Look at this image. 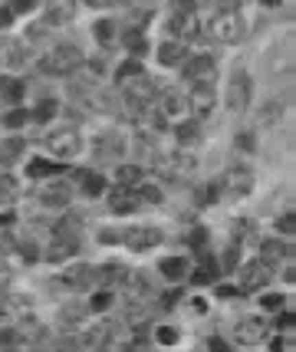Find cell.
<instances>
[{"mask_svg":"<svg viewBox=\"0 0 296 352\" xmlns=\"http://www.w3.org/2000/svg\"><path fill=\"white\" fill-rule=\"evenodd\" d=\"M174 135H178V142H181V145H191V142L198 138V125H194V122H181L178 129H174Z\"/></svg>","mask_w":296,"mask_h":352,"instance_id":"cell-29","label":"cell"},{"mask_svg":"<svg viewBox=\"0 0 296 352\" xmlns=\"http://www.w3.org/2000/svg\"><path fill=\"white\" fill-rule=\"evenodd\" d=\"M16 201V182L10 175H0V204H14Z\"/></svg>","mask_w":296,"mask_h":352,"instance_id":"cell-28","label":"cell"},{"mask_svg":"<svg viewBox=\"0 0 296 352\" xmlns=\"http://www.w3.org/2000/svg\"><path fill=\"white\" fill-rule=\"evenodd\" d=\"M214 60L207 56V53H201V56H194V60H187V79H211L214 76Z\"/></svg>","mask_w":296,"mask_h":352,"instance_id":"cell-18","label":"cell"},{"mask_svg":"<svg viewBox=\"0 0 296 352\" xmlns=\"http://www.w3.org/2000/svg\"><path fill=\"white\" fill-rule=\"evenodd\" d=\"M234 263H237V247H231V250L224 254V267H227V270H234Z\"/></svg>","mask_w":296,"mask_h":352,"instance_id":"cell-45","label":"cell"},{"mask_svg":"<svg viewBox=\"0 0 296 352\" xmlns=\"http://www.w3.org/2000/svg\"><path fill=\"white\" fill-rule=\"evenodd\" d=\"M172 30L178 33V36H194L198 33V23H194V14H174V20H172Z\"/></svg>","mask_w":296,"mask_h":352,"instance_id":"cell-22","label":"cell"},{"mask_svg":"<svg viewBox=\"0 0 296 352\" xmlns=\"http://www.w3.org/2000/svg\"><path fill=\"white\" fill-rule=\"evenodd\" d=\"M16 342H20L16 333H0V346H16Z\"/></svg>","mask_w":296,"mask_h":352,"instance_id":"cell-46","label":"cell"},{"mask_svg":"<svg viewBox=\"0 0 296 352\" xmlns=\"http://www.w3.org/2000/svg\"><path fill=\"white\" fill-rule=\"evenodd\" d=\"M187 60V46L178 43V40H165V43L158 46V63L161 66H178V63Z\"/></svg>","mask_w":296,"mask_h":352,"instance_id":"cell-14","label":"cell"},{"mask_svg":"<svg viewBox=\"0 0 296 352\" xmlns=\"http://www.w3.org/2000/svg\"><path fill=\"white\" fill-rule=\"evenodd\" d=\"M158 274L165 276V280H172V283H178V280H185L191 270H187L185 257H165V261L158 263Z\"/></svg>","mask_w":296,"mask_h":352,"instance_id":"cell-16","label":"cell"},{"mask_svg":"<svg viewBox=\"0 0 296 352\" xmlns=\"http://www.w3.org/2000/svg\"><path fill=\"white\" fill-rule=\"evenodd\" d=\"M191 280H194V283H211V280H214V263L204 261L201 267L194 270V276H191Z\"/></svg>","mask_w":296,"mask_h":352,"instance_id":"cell-32","label":"cell"},{"mask_svg":"<svg viewBox=\"0 0 296 352\" xmlns=\"http://www.w3.org/2000/svg\"><path fill=\"white\" fill-rule=\"evenodd\" d=\"M76 247H79L76 237L66 234V230H60V234L53 237V247H49V261H66V257H73Z\"/></svg>","mask_w":296,"mask_h":352,"instance_id":"cell-15","label":"cell"},{"mask_svg":"<svg viewBox=\"0 0 296 352\" xmlns=\"http://www.w3.org/2000/svg\"><path fill=\"white\" fill-rule=\"evenodd\" d=\"M95 280H106V283H119V280H125V267H122V263H106L102 270H95Z\"/></svg>","mask_w":296,"mask_h":352,"instance_id":"cell-27","label":"cell"},{"mask_svg":"<svg viewBox=\"0 0 296 352\" xmlns=\"http://www.w3.org/2000/svg\"><path fill=\"white\" fill-rule=\"evenodd\" d=\"M191 244L201 250V247H204V230H194V234H191Z\"/></svg>","mask_w":296,"mask_h":352,"instance_id":"cell-47","label":"cell"},{"mask_svg":"<svg viewBox=\"0 0 296 352\" xmlns=\"http://www.w3.org/2000/svg\"><path fill=\"white\" fill-rule=\"evenodd\" d=\"M82 63H86V56H82V50H79V46L60 43V46H53L47 56H43L40 69L49 73V76H69V73H76Z\"/></svg>","mask_w":296,"mask_h":352,"instance_id":"cell-1","label":"cell"},{"mask_svg":"<svg viewBox=\"0 0 296 352\" xmlns=\"http://www.w3.org/2000/svg\"><path fill=\"white\" fill-rule=\"evenodd\" d=\"M125 46H128V53H135V56L145 53V40H141V33H128V36H125Z\"/></svg>","mask_w":296,"mask_h":352,"instance_id":"cell-34","label":"cell"},{"mask_svg":"<svg viewBox=\"0 0 296 352\" xmlns=\"http://www.w3.org/2000/svg\"><path fill=\"white\" fill-rule=\"evenodd\" d=\"M211 36L220 40V43H237L244 40V20L237 10H220L214 20H211Z\"/></svg>","mask_w":296,"mask_h":352,"instance_id":"cell-2","label":"cell"},{"mask_svg":"<svg viewBox=\"0 0 296 352\" xmlns=\"http://www.w3.org/2000/svg\"><path fill=\"white\" fill-rule=\"evenodd\" d=\"M161 112L165 116H187V96L178 89H168L161 96Z\"/></svg>","mask_w":296,"mask_h":352,"instance_id":"cell-17","label":"cell"},{"mask_svg":"<svg viewBox=\"0 0 296 352\" xmlns=\"http://www.w3.org/2000/svg\"><path fill=\"white\" fill-rule=\"evenodd\" d=\"M250 92H253L250 76L237 69L234 76H231V82H227V109H231V112H244V109L250 106Z\"/></svg>","mask_w":296,"mask_h":352,"instance_id":"cell-4","label":"cell"},{"mask_svg":"<svg viewBox=\"0 0 296 352\" xmlns=\"http://www.w3.org/2000/svg\"><path fill=\"white\" fill-rule=\"evenodd\" d=\"M82 3H86V7H95V10H99V7H109L112 0H82Z\"/></svg>","mask_w":296,"mask_h":352,"instance_id":"cell-50","label":"cell"},{"mask_svg":"<svg viewBox=\"0 0 296 352\" xmlns=\"http://www.w3.org/2000/svg\"><path fill=\"white\" fill-rule=\"evenodd\" d=\"M62 283H66V287H73V290H86V287H93L95 283V267H89V263L69 267V270L62 274Z\"/></svg>","mask_w":296,"mask_h":352,"instance_id":"cell-12","label":"cell"},{"mask_svg":"<svg viewBox=\"0 0 296 352\" xmlns=\"http://www.w3.org/2000/svg\"><path fill=\"white\" fill-rule=\"evenodd\" d=\"M7 283H10V270H7V267H3V263H0V290H3V287H7Z\"/></svg>","mask_w":296,"mask_h":352,"instance_id":"cell-48","label":"cell"},{"mask_svg":"<svg viewBox=\"0 0 296 352\" xmlns=\"http://www.w3.org/2000/svg\"><path fill=\"white\" fill-rule=\"evenodd\" d=\"M264 307L266 309H283V296L280 293H270V296H264Z\"/></svg>","mask_w":296,"mask_h":352,"instance_id":"cell-41","label":"cell"},{"mask_svg":"<svg viewBox=\"0 0 296 352\" xmlns=\"http://www.w3.org/2000/svg\"><path fill=\"white\" fill-rule=\"evenodd\" d=\"M270 333V326L264 320H257V316H244V320L234 326V336L240 346H260Z\"/></svg>","mask_w":296,"mask_h":352,"instance_id":"cell-7","label":"cell"},{"mask_svg":"<svg viewBox=\"0 0 296 352\" xmlns=\"http://www.w3.org/2000/svg\"><path fill=\"white\" fill-rule=\"evenodd\" d=\"M10 20H14V10H10V7H7V10H3V14H0V27H10Z\"/></svg>","mask_w":296,"mask_h":352,"instance_id":"cell-49","label":"cell"},{"mask_svg":"<svg viewBox=\"0 0 296 352\" xmlns=\"http://www.w3.org/2000/svg\"><path fill=\"white\" fill-rule=\"evenodd\" d=\"M158 171H165L168 178H185L194 171V158L185 152H174V155H161L158 158Z\"/></svg>","mask_w":296,"mask_h":352,"instance_id":"cell-10","label":"cell"},{"mask_svg":"<svg viewBox=\"0 0 296 352\" xmlns=\"http://www.w3.org/2000/svg\"><path fill=\"white\" fill-rule=\"evenodd\" d=\"M33 116H36L40 122H47V119H53V116H56V102H53V99H47V102H40Z\"/></svg>","mask_w":296,"mask_h":352,"instance_id":"cell-33","label":"cell"},{"mask_svg":"<svg viewBox=\"0 0 296 352\" xmlns=\"http://www.w3.org/2000/svg\"><path fill=\"white\" fill-rule=\"evenodd\" d=\"M27 175L30 178H47V175H56V165L47 162V158H33L30 165H27Z\"/></svg>","mask_w":296,"mask_h":352,"instance_id":"cell-26","label":"cell"},{"mask_svg":"<svg viewBox=\"0 0 296 352\" xmlns=\"http://www.w3.org/2000/svg\"><path fill=\"white\" fill-rule=\"evenodd\" d=\"M155 99H158V89L148 79H139V82H128L125 86V106H128V112H135V116H145Z\"/></svg>","mask_w":296,"mask_h":352,"instance_id":"cell-3","label":"cell"},{"mask_svg":"<svg viewBox=\"0 0 296 352\" xmlns=\"http://www.w3.org/2000/svg\"><path fill=\"white\" fill-rule=\"evenodd\" d=\"M122 241L132 250H152V247L161 244V230L158 228H132V230H122Z\"/></svg>","mask_w":296,"mask_h":352,"instance_id":"cell-9","label":"cell"},{"mask_svg":"<svg viewBox=\"0 0 296 352\" xmlns=\"http://www.w3.org/2000/svg\"><path fill=\"white\" fill-rule=\"evenodd\" d=\"M79 148H82V135L76 129H60V132L49 135V152L56 158H76Z\"/></svg>","mask_w":296,"mask_h":352,"instance_id":"cell-5","label":"cell"},{"mask_svg":"<svg viewBox=\"0 0 296 352\" xmlns=\"http://www.w3.org/2000/svg\"><path fill=\"white\" fill-rule=\"evenodd\" d=\"M115 178H119V184H125V188H135V184H141V168L139 165H122V168L115 171Z\"/></svg>","mask_w":296,"mask_h":352,"instance_id":"cell-25","label":"cell"},{"mask_svg":"<svg viewBox=\"0 0 296 352\" xmlns=\"http://www.w3.org/2000/svg\"><path fill=\"white\" fill-rule=\"evenodd\" d=\"M270 280V263L266 261H250L240 267V290H260Z\"/></svg>","mask_w":296,"mask_h":352,"instance_id":"cell-8","label":"cell"},{"mask_svg":"<svg viewBox=\"0 0 296 352\" xmlns=\"http://www.w3.org/2000/svg\"><path fill=\"white\" fill-rule=\"evenodd\" d=\"M187 109L194 116H207L214 109V82L211 79H194V89L187 92Z\"/></svg>","mask_w":296,"mask_h":352,"instance_id":"cell-6","label":"cell"},{"mask_svg":"<svg viewBox=\"0 0 296 352\" xmlns=\"http://www.w3.org/2000/svg\"><path fill=\"white\" fill-rule=\"evenodd\" d=\"M69 16H73V10H69L66 3H56V0H53V7H49V16H47L49 23H53V20H56V23H66Z\"/></svg>","mask_w":296,"mask_h":352,"instance_id":"cell-30","label":"cell"},{"mask_svg":"<svg viewBox=\"0 0 296 352\" xmlns=\"http://www.w3.org/2000/svg\"><path fill=\"white\" fill-rule=\"evenodd\" d=\"M79 188H82V195L99 198V195L106 191V178H102V175H82V178H79Z\"/></svg>","mask_w":296,"mask_h":352,"instance_id":"cell-23","label":"cell"},{"mask_svg":"<svg viewBox=\"0 0 296 352\" xmlns=\"http://www.w3.org/2000/svg\"><path fill=\"white\" fill-rule=\"evenodd\" d=\"M293 326V316H280V329H290Z\"/></svg>","mask_w":296,"mask_h":352,"instance_id":"cell-51","label":"cell"},{"mask_svg":"<svg viewBox=\"0 0 296 352\" xmlns=\"http://www.w3.org/2000/svg\"><path fill=\"white\" fill-rule=\"evenodd\" d=\"M277 228H280L283 234H293V230H296V217L293 214H283L280 221H277Z\"/></svg>","mask_w":296,"mask_h":352,"instance_id":"cell-40","label":"cell"},{"mask_svg":"<svg viewBox=\"0 0 296 352\" xmlns=\"http://www.w3.org/2000/svg\"><path fill=\"white\" fill-rule=\"evenodd\" d=\"M224 188L231 191V195H250V188H253V175L247 168H231L227 171V178H224Z\"/></svg>","mask_w":296,"mask_h":352,"instance_id":"cell-13","label":"cell"},{"mask_svg":"<svg viewBox=\"0 0 296 352\" xmlns=\"http://www.w3.org/2000/svg\"><path fill=\"white\" fill-rule=\"evenodd\" d=\"M93 33H95V40H99L102 46H109V43H115V33H119V27H115L112 20H95Z\"/></svg>","mask_w":296,"mask_h":352,"instance_id":"cell-24","label":"cell"},{"mask_svg":"<svg viewBox=\"0 0 296 352\" xmlns=\"http://www.w3.org/2000/svg\"><path fill=\"white\" fill-rule=\"evenodd\" d=\"M33 7H36V0H14V3H10L14 14H23V10H33Z\"/></svg>","mask_w":296,"mask_h":352,"instance_id":"cell-42","label":"cell"},{"mask_svg":"<svg viewBox=\"0 0 296 352\" xmlns=\"http://www.w3.org/2000/svg\"><path fill=\"white\" fill-rule=\"evenodd\" d=\"M135 208H139V195H135V188L119 184V188H112L109 191V211H115V214H132Z\"/></svg>","mask_w":296,"mask_h":352,"instance_id":"cell-11","label":"cell"},{"mask_svg":"<svg viewBox=\"0 0 296 352\" xmlns=\"http://www.w3.org/2000/svg\"><path fill=\"white\" fill-rule=\"evenodd\" d=\"M40 201H43L47 208H66V204H69V191H66L62 184H53L47 191H40Z\"/></svg>","mask_w":296,"mask_h":352,"instance_id":"cell-21","label":"cell"},{"mask_svg":"<svg viewBox=\"0 0 296 352\" xmlns=\"http://www.w3.org/2000/svg\"><path fill=\"white\" fill-rule=\"evenodd\" d=\"M112 307V293H95L93 296V309H109Z\"/></svg>","mask_w":296,"mask_h":352,"instance_id":"cell-39","label":"cell"},{"mask_svg":"<svg viewBox=\"0 0 296 352\" xmlns=\"http://www.w3.org/2000/svg\"><path fill=\"white\" fill-rule=\"evenodd\" d=\"M260 261H266L270 267H273V263L290 261V247L283 244V241H266V244H264V257H260Z\"/></svg>","mask_w":296,"mask_h":352,"instance_id":"cell-20","label":"cell"},{"mask_svg":"<svg viewBox=\"0 0 296 352\" xmlns=\"http://www.w3.org/2000/svg\"><path fill=\"white\" fill-rule=\"evenodd\" d=\"M0 99L10 102V106H16V102L23 99V82L14 76H0Z\"/></svg>","mask_w":296,"mask_h":352,"instance_id":"cell-19","label":"cell"},{"mask_svg":"<svg viewBox=\"0 0 296 352\" xmlns=\"http://www.w3.org/2000/svg\"><path fill=\"white\" fill-rule=\"evenodd\" d=\"M99 241H102V244H115V241H122V230H102Z\"/></svg>","mask_w":296,"mask_h":352,"instance_id":"cell-43","label":"cell"},{"mask_svg":"<svg viewBox=\"0 0 296 352\" xmlns=\"http://www.w3.org/2000/svg\"><path fill=\"white\" fill-rule=\"evenodd\" d=\"M23 122H27V112H20V109H14V112L3 116V125H10V129H20Z\"/></svg>","mask_w":296,"mask_h":352,"instance_id":"cell-35","label":"cell"},{"mask_svg":"<svg viewBox=\"0 0 296 352\" xmlns=\"http://www.w3.org/2000/svg\"><path fill=\"white\" fill-rule=\"evenodd\" d=\"M141 201L158 204V201H161V191H158V188H152V184H145V188H141Z\"/></svg>","mask_w":296,"mask_h":352,"instance_id":"cell-38","label":"cell"},{"mask_svg":"<svg viewBox=\"0 0 296 352\" xmlns=\"http://www.w3.org/2000/svg\"><path fill=\"white\" fill-rule=\"evenodd\" d=\"M20 148H23V145H20V138H10L7 145H0V158H16Z\"/></svg>","mask_w":296,"mask_h":352,"instance_id":"cell-36","label":"cell"},{"mask_svg":"<svg viewBox=\"0 0 296 352\" xmlns=\"http://www.w3.org/2000/svg\"><path fill=\"white\" fill-rule=\"evenodd\" d=\"M132 76H141V66H139V60H128V63H125L122 69L115 73V82H125V79H132Z\"/></svg>","mask_w":296,"mask_h":352,"instance_id":"cell-31","label":"cell"},{"mask_svg":"<svg viewBox=\"0 0 296 352\" xmlns=\"http://www.w3.org/2000/svg\"><path fill=\"white\" fill-rule=\"evenodd\" d=\"M280 112H283L280 102H270V106H264V122H277V119H280Z\"/></svg>","mask_w":296,"mask_h":352,"instance_id":"cell-37","label":"cell"},{"mask_svg":"<svg viewBox=\"0 0 296 352\" xmlns=\"http://www.w3.org/2000/svg\"><path fill=\"white\" fill-rule=\"evenodd\" d=\"M158 342L172 346V342H178V333H174V329H158Z\"/></svg>","mask_w":296,"mask_h":352,"instance_id":"cell-44","label":"cell"}]
</instances>
